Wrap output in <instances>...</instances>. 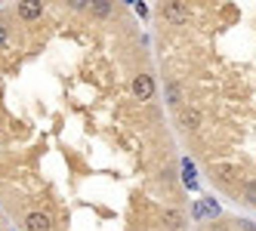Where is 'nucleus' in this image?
<instances>
[{
  "mask_svg": "<svg viewBox=\"0 0 256 231\" xmlns=\"http://www.w3.org/2000/svg\"><path fill=\"white\" fill-rule=\"evenodd\" d=\"M6 37H10V31H6L4 25H0V46H4V43H6Z\"/></svg>",
  "mask_w": 256,
  "mask_h": 231,
  "instance_id": "obj_10",
  "label": "nucleus"
},
{
  "mask_svg": "<svg viewBox=\"0 0 256 231\" xmlns=\"http://www.w3.org/2000/svg\"><path fill=\"white\" fill-rule=\"evenodd\" d=\"M244 198H247V204H256V179L244 185Z\"/></svg>",
  "mask_w": 256,
  "mask_h": 231,
  "instance_id": "obj_8",
  "label": "nucleus"
},
{
  "mask_svg": "<svg viewBox=\"0 0 256 231\" xmlns=\"http://www.w3.org/2000/svg\"><path fill=\"white\" fill-rule=\"evenodd\" d=\"M179 127L198 130V127H200V111H198V108H179Z\"/></svg>",
  "mask_w": 256,
  "mask_h": 231,
  "instance_id": "obj_4",
  "label": "nucleus"
},
{
  "mask_svg": "<svg viewBox=\"0 0 256 231\" xmlns=\"http://www.w3.org/2000/svg\"><path fill=\"white\" fill-rule=\"evenodd\" d=\"M167 99H170L173 108H182V105H179V86L176 83H167Z\"/></svg>",
  "mask_w": 256,
  "mask_h": 231,
  "instance_id": "obj_7",
  "label": "nucleus"
},
{
  "mask_svg": "<svg viewBox=\"0 0 256 231\" xmlns=\"http://www.w3.org/2000/svg\"><path fill=\"white\" fill-rule=\"evenodd\" d=\"M93 9H96V15H102V19H105V15L112 12V3H93Z\"/></svg>",
  "mask_w": 256,
  "mask_h": 231,
  "instance_id": "obj_9",
  "label": "nucleus"
},
{
  "mask_svg": "<svg viewBox=\"0 0 256 231\" xmlns=\"http://www.w3.org/2000/svg\"><path fill=\"white\" fill-rule=\"evenodd\" d=\"M16 12H19L22 15V19H40V12H44V6L40 3H19V6H16Z\"/></svg>",
  "mask_w": 256,
  "mask_h": 231,
  "instance_id": "obj_6",
  "label": "nucleus"
},
{
  "mask_svg": "<svg viewBox=\"0 0 256 231\" xmlns=\"http://www.w3.org/2000/svg\"><path fill=\"white\" fill-rule=\"evenodd\" d=\"M164 15H167L170 22H186L188 19V9L182 3H164Z\"/></svg>",
  "mask_w": 256,
  "mask_h": 231,
  "instance_id": "obj_5",
  "label": "nucleus"
},
{
  "mask_svg": "<svg viewBox=\"0 0 256 231\" xmlns=\"http://www.w3.org/2000/svg\"><path fill=\"white\" fill-rule=\"evenodd\" d=\"M160 222L167 225L170 231H182V225H186V216H182L179 210H173V207H164V210H160Z\"/></svg>",
  "mask_w": 256,
  "mask_h": 231,
  "instance_id": "obj_3",
  "label": "nucleus"
},
{
  "mask_svg": "<svg viewBox=\"0 0 256 231\" xmlns=\"http://www.w3.org/2000/svg\"><path fill=\"white\" fill-rule=\"evenodd\" d=\"M154 96V77L152 74H136L133 77V99H152Z\"/></svg>",
  "mask_w": 256,
  "mask_h": 231,
  "instance_id": "obj_1",
  "label": "nucleus"
},
{
  "mask_svg": "<svg viewBox=\"0 0 256 231\" xmlns=\"http://www.w3.org/2000/svg\"><path fill=\"white\" fill-rule=\"evenodd\" d=\"M244 231H256V228H253V225H244Z\"/></svg>",
  "mask_w": 256,
  "mask_h": 231,
  "instance_id": "obj_11",
  "label": "nucleus"
},
{
  "mask_svg": "<svg viewBox=\"0 0 256 231\" xmlns=\"http://www.w3.org/2000/svg\"><path fill=\"white\" fill-rule=\"evenodd\" d=\"M50 228H52V222H50L46 213H40V210H34V213L25 216V231H50Z\"/></svg>",
  "mask_w": 256,
  "mask_h": 231,
  "instance_id": "obj_2",
  "label": "nucleus"
}]
</instances>
